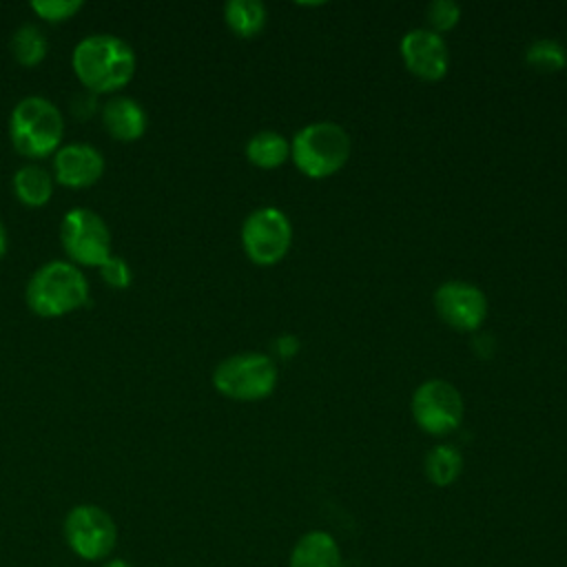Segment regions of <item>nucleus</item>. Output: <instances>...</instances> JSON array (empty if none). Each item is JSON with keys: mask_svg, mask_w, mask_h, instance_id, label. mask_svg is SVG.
<instances>
[{"mask_svg": "<svg viewBox=\"0 0 567 567\" xmlns=\"http://www.w3.org/2000/svg\"><path fill=\"white\" fill-rule=\"evenodd\" d=\"M71 66L89 93H117L135 73V53L128 42L113 33H93L75 44Z\"/></svg>", "mask_w": 567, "mask_h": 567, "instance_id": "1", "label": "nucleus"}, {"mask_svg": "<svg viewBox=\"0 0 567 567\" xmlns=\"http://www.w3.org/2000/svg\"><path fill=\"white\" fill-rule=\"evenodd\" d=\"M24 301L42 319L69 315L89 301V281L80 266L62 259L42 264L27 281Z\"/></svg>", "mask_w": 567, "mask_h": 567, "instance_id": "2", "label": "nucleus"}, {"mask_svg": "<svg viewBox=\"0 0 567 567\" xmlns=\"http://www.w3.org/2000/svg\"><path fill=\"white\" fill-rule=\"evenodd\" d=\"M64 117L60 109L42 95L22 97L9 115L11 146L29 159L53 155L62 146Z\"/></svg>", "mask_w": 567, "mask_h": 567, "instance_id": "3", "label": "nucleus"}, {"mask_svg": "<svg viewBox=\"0 0 567 567\" xmlns=\"http://www.w3.org/2000/svg\"><path fill=\"white\" fill-rule=\"evenodd\" d=\"M290 153L303 175L321 179L337 173L348 162L350 137L334 122H315L295 135Z\"/></svg>", "mask_w": 567, "mask_h": 567, "instance_id": "4", "label": "nucleus"}, {"mask_svg": "<svg viewBox=\"0 0 567 567\" xmlns=\"http://www.w3.org/2000/svg\"><path fill=\"white\" fill-rule=\"evenodd\" d=\"M213 385L235 401H259L277 385V365L268 354L239 352L213 370Z\"/></svg>", "mask_w": 567, "mask_h": 567, "instance_id": "5", "label": "nucleus"}, {"mask_svg": "<svg viewBox=\"0 0 567 567\" xmlns=\"http://www.w3.org/2000/svg\"><path fill=\"white\" fill-rule=\"evenodd\" d=\"M60 241L71 264L100 268L111 252V230L91 208L75 206L60 221Z\"/></svg>", "mask_w": 567, "mask_h": 567, "instance_id": "6", "label": "nucleus"}, {"mask_svg": "<svg viewBox=\"0 0 567 567\" xmlns=\"http://www.w3.org/2000/svg\"><path fill=\"white\" fill-rule=\"evenodd\" d=\"M64 538L80 558L102 560L117 543V527L106 509L84 503L66 514Z\"/></svg>", "mask_w": 567, "mask_h": 567, "instance_id": "7", "label": "nucleus"}, {"mask_svg": "<svg viewBox=\"0 0 567 567\" xmlns=\"http://www.w3.org/2000/svg\"><path fill=\"white\" fill-rule=\"evenodd\" d=\"M290 241L292 226L288 217L275 206L252 210L241 226L244 250L257 266H272L284 259Z\"/></svg>", "mask_w": 567, "mask_h": 567, "instance_id": "8", "label": "nucleus"}, {"mask_svg": "<svg viewBox=\"0 0 567 567\" xmlns=\"http://www.w3.org/2000/svg\"><path fill=\"white\" fill-rule=\"evenodd\" d=\"M412 416L425 432L447 434L463 421V399L458 390L443 379L425 381L412 396Z\"/></svg>", "mask_w": 567, "mask_h": 567, "instance_id": "9", "label": "nucleus"}, {"mask_svg": "<svg viewBox=\"0 0 567 567\" xmlns=\"http://www.w3.org/2000/svg\"><path fill=\"white\" fill-rule=\"evenodd\" d=\"M434 308L447 326L472 332L487 317V297L467 281H445L434 292Z\"/></svg>", "mask_w": 567, "mask_h": 567, "instance_id": "10", "label": "nucleus"}, {"mask_svg": "<svg viewBox=\"0 0 567 567\" xmlns=\"http://www.w3.org/2000/svg\"><path fill=\"white\" fill-rule=\"evenodd\" d=\"M401 55L410 73L421 80H441L450 64L445 40L432 29H412L401 40Z\"/></svg>", "mask_w": 567, "mask_h": 567, "instance_id": "11", "label": "nucleus"}, {"mask_svg": "<svg viewBox=\"0 0 567 567\" xmlns=\"http://www.w3.org/2000/svg\"><path fill=\"white\" fill-rule=\"evenodd\" d=\"M104 173V155L91 144H64L53 153V179L66 188H89Z\"/></svg>", "mask_w": 567, "mask_h": 567, "instance_id": "12", "label": "nucleus"}, {"mask_svg": "<svg viewBox=\"0 0 567 567\" xmlns=\"http://www.w3.org/2000/svg\"><path fill=\"white\" fill-rule=\"evenodd\" d=\"M148 124L144 106L128 95H113L102 104V126L117 142H135Z\"/></svg>", "mask_w": 567, "mask_h": 567, "instance_id": "13", "label": "nucleus"}, {"mask_svg": "<svg viewBox=\"0 0 567 567\" xmlns=\"http://www.w3.org/2000/svg\"><path fill=\"white\" fill-rule=\"evenodd\" d=\"M13 195L29 208L44 206L53 195V177L38 164H24L13 173Z\"/></svg>", "mask_w": 567, "mask_h": 567, "instance_id": "14", "label": "nucleus"}, {"mask_svg": "<svg viewBox=\"0 0 567 567\" xmlns=\"http://www.w3.org/2000/svg\"><path fill=\"white\" fill-rule=\"evenodd\" d=\"M290 567H341L339 549L328 534L310 532L295 545Z\"/></svg>", "mask_w": 567, "mask_h": 567, "instance_id": "15", "label": "nucleus"}, {"mask_svg": "<svg viewBox=\"0 0 567 567\" xmlns=\"http://www.w3.org/2000/svg\"><path fill=\"white\" fill-rule=\"evenodd\" d=\"M246 157L259 168H277L290 157V142L275 131H259L246 144Z\"/></svg>", "mask_w": 567, "mask_h": 567, "instance_id": "16", "label": "nucleus"}, {"mask_svg": "<svg viewBox=\"0 0 567 567\" xmlns=\"http://www.w3.org/2000/svg\"><path fill=\"white\" fill-rule=\"evenodd\" d=\"M224 20L235 35L252 38L266 24V7L259 0H228L224 4Z\"/></svg>", "mask_w": 567, "mask_h": 567, "instance_id": "17", "label": "nucleus"}, {"mask_svg": "<svg viewBox=\"0 0 567 567\" xmlns=\"http://www.w3.org/2000/svg\"><path fill=\"white\" fill-rule=\"evenodd\" d=\"M11 55L22 66H38L49 51V40L38 24H22L11 35Z\"/></svg>", "mask_w": 567, "mask_h": 567, "instance_id": "18", "label": "nucleus"}, {"mask_svg": "<svg viewBox=\"0 0 567 567\" xmlns=\"http://www.w3.org/2000/svg\"><path fill=\"white\" fill-rule=\"evenodd\" d=\"M461 467L463 458L452 445H436L425 458V472L434 485H450L461 474Z\"/></svg>", "mask_w": 567, "mask_h": 567, "instance_id": "19", "label": "nucleus"}, {"mask_svg": "<svg viewBox=\"0 0 567 567\" xmlns=\"http://www.w3.org/2000/svg\"><path fill=\"white\" fill-rule=\"evenodd\" d=\"M525 60L527 64H532L536 71L543 73H554L560 71L567 64V51L563 44H558L556 40H536L527 47L525 51Z\"/></svg>", "mask_w": 567, "mask_h": 567, "instance_id": "20", "label": "nucleus"}, {"mask_svg": "<svg viewBox=\"0 0 567 567\" xmlns=\"http://www.w3.org/2000/svg\"><path fill=\"white\" fill-rule=\"evenodd\" d=\"M31 11L47 22H64L73 18L84 4L82 0H31Z\"/></svg>", "mask_w": 567, "mask_h": 567, "instance_id": "21", "label": "nucleus"}, {"mask_svg": "<svg viewBox=\"0 0 567 567\" xmlns=\"http://www.w3.org/2000/svg\"><path fill=\"white\" fill-rule=\"evenodd\" d=\"M461 18V7L452 0H434L427 4V20L432 31H450Z\"/></svg>", "mask_w": 567, "mask_h": 567, "instance_id": "22", "label": "nucleus"}, {"mask_svg": "<svg viewBox=\"0 0 567 567\" xmlns=\"http://www.w3.org/2000/svg\"><path fill=\"white\" fill-rule=\"evenodd\" d=\"M97 270H100V277L115 290H124L133 281V272H131L128 261L124 257H117V255H111Z\"/></svg>", "mask_w": 567, "mask_h": 567, "instance_id": "23", "label": "nucleus"}, {"mask_svg": "<svg viewBox=\"0 0 567 567\" xmlns=\"http://www.w3.org/2000/svg\"><path fill=\"white\" fill-rule=\"evenodd\" d=\"M275 348H277V352L281 354V357H295L297 354V350H299V341H297V337L295 334H281L277 341H275Z\"/></svg>", "mask_w": 567, "mask_h": 567, "instance_id": "24", "label": "nucleus"}, {"mask_svg": "<svg viewBox=\"0 0 567 567\" xmlns=\"http://www.w3.org/2000/svg\"><path fill=\"white\" fill-rule=\"evenodd\" d=\"M7 230H4V226H2V221H0V259L4 257V252H7Z\"/></svg>", "mask_w": 567, "mask_h": 567, "instance_id": "25", "label": "nucleus"}, {"mask_svg": "<svg viewBox=\"0 0 567 567\" xmlns=\"http://www.w3.org/2000/svg\"><path fill=\"white\" fill-rule=\"evenodd\" d=\"M102 567H133V565L126 563L124 558H111V560H106Z\"/></svg>", "mask_w": 567, "mask_h": 567, "instance_id": "26", "label": "nucleus"}]
</instances>
